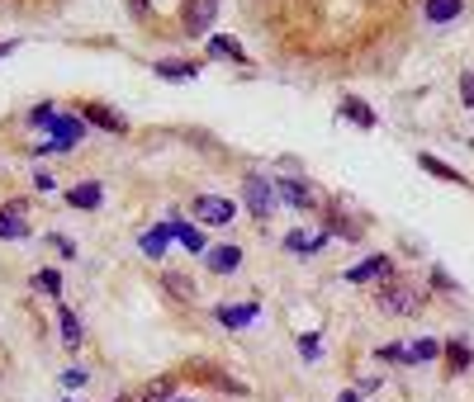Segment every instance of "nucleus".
Segmentation results:
<instances>
[{
	"mask_svg": "<svg viewBox=\"0 0 474 402\" xmlns=\"http://www.w3.org/2000/svg\"><path fill=\"white\" fill-rule=\"evenodd\" d=\"M384 280H394V256H384V251H375V256H365L346 270V284H384Z\"/></svg>",
	"mask_w": 474,
	"mask_h": 402,
	"instance_id": "nucleus-7",
	"label": "nucleus"
},
{
	"mask_svg": "<svg viewBox=\"0 0 474 402\" xmlns=\"http://www.w3.org/2000/svg\"><path fill=\"white\" fill-rule=\"evenodd\" d=\"M209 57H223V62H247V48L237 43V38H228V34H209Z\"/></svg>",
	"mask_w": 474,
	"mask_h": 402,
	"instance_id": "nucleus-21",
	"label": "nucleus"
},
{
	"mask_svg": "<svg viewBox=\"0 0 474 402\" xmlns=\"http://www.w3.org/2000/svg\"><path fill=\"white\" fill-rule=\"evenodd\" d=\"M323 227L333 232V237H346V242H361V232H365V223H352L346 214H323Z\"/></svg>",
	"mask_w": 474,
	"mask_h": 402,
	"instance_id": "nucleus-22",
	"label": "nucleus"
},
{
	"mask_svg": "<svg viewBox=\"0 0 474 402\" xmlns=\"http://www.w3.org/2000/svg\"><path fill=\"white\" fill-rule=\"evenodd\" d=\"M81 119H86V123H95V129H105L110 138H123V133H129V119H123L119 110H110V104H100V100L81 104Z\"/></svg>",
	"mask_w": 474,
	"mask_h": 402,
	"instance_id": "nucleus-12",
	"label": "nucleus"
},
{
	"mask_svg": "<svg viewBox=\"0 0 474 402\" xmlns=\"http://www.w3.org/2000/svg\"><path fill=\"white\" fill-rule=\"evenodd\" d=\"M15 48H19V43H15V38H5V43H0V57H10Z\"/></svg>",
	"mask_w": 474,
	"mask_h": 402,
	"instance_id": "nucleus-38",
	"label": "nucleus"
},
{
	"mask_svg": "<svg viewBox=\"0 0 474 402\" xmlns=\"http://www.w3.org/2000/svg\"><path fill=\"white\" fill-rule=\"evenodd\" d=\"M34 185H38V189H57V176H48V171H34Z\"/></svg>",
	"mask_w": 474,
	"mask_h": 402,
	"instance_id": "nucleus-36",
	"label": "nucleus"
},
{
	"mask_svg": "<svg viewBox=\"0 0 474 402\" xmlns=\"http://www.w3.org/2000/svg\"><path fill=\"white\" fill-rule=\"evenodd\" d=\"M167 227H171V237L185 246V251H190V256H204V251H209V237H204V232L190 223V218H185L180 214V208H171V218H167Z\"/></svg>",
	"mask_w": 474,
	"mask_h": 402,
	"instance_id": "nucleus-11",
	"label": "nucleus"
},
{
	"mask_svg": "<svg viewBox=\"0 0 474 402\" xmlns=\"http://www.w3.org/2000/svg\"><path fill=\"white\" fill-rule=\"evenodd\" d=\"M171 402H204V397H171Z\"/></svg>",
	"mask_w": 474,
	"mask_h": 402,
	"instance_id": "nucleus-41",
	"label": "nucleus"
},
{
	"mask_svg": "<svg viewBox=\"0 0 474 402\" xmlns=\"http://www.w3.org/2000/svg\"><path fill=\"white\" fill-rule=\"evenodd\" d=\"M110 402H138V397H129V393H119V397H110Z\"/></svg>",
	"mask_w": 474,
	"mask_h": 402,
	"instance_id": "nucleus-40",
	"label": "nucleus"
},
{
	"mask_svg": "<svg viewBox=\"0 0 474 402\" xmlns=\"http://www.w3.org/2000/svg\"><path fill=\"white\" fill-rule=\"evenodd\" d=\"M57 327H62V346L76 350L81 341H86V331H81V317L67 308V303H57Z\"/></svg>",
	"mask_w": 474,
	"mask_h": 402,
	"instance_id": "nucleus-19",
	"label": "nucleus"
},
{
	"mask_svg": "<svg viewBox=\"0 0 474 402\" xmlns=\"http://www.w3.org/2000/svg\"><path fill=\"white\" fill-rule=\"evenodd\" d=\"M418 166H422V171H427V176H437V180H446V185H460V189H474V180H469V176H460V171H456V166H446V161H437V157H431V152H418Z\"/></svg>",
	"mask_w": 474,
	"mask_h": 402,
	"instance_id": "nucleus-18",
	"label": "nucleus"
},
{
	"mask_svg": "<svg viewBox=\"0 0 474 402\" xmlns=\"http://www.w3.org/2000/svg\"><path fill=\"white\" fill-rule=\"evenodd\" d=\"M242 204H247V214H252L256 223H271V214L280 208L276 180L266 176V171H247V176H242Z\"/></svg>",
	"mask_w": 474,
	"mask_h": 402,
	"instance_id": "nucleus-2",
	"label": "nucleus"
},
{
	"mask_svg": "<svg viewBox=\"0 0 474 402\" xmlns=\"http://www.w3.org/2000/svg\"><path fill=\"white\" fill-rule=\"evenodd\" d=\"M214 19H218V0H185L180 5V34L185 38H209Z\"/></svg>",
	"mask_w": 474,
	"mask_h": 402,
	"instance_id": "nucleus-4",
	"label": "nucleus"
},
{
	"mask_svg": "<svg viewBox=\"0 0 474 402\" xmlns=\"http://www.w3.org/2000/svg\"><path fill=\"white\" fill-rule=\"evenodd\" d=\"M460 104H465V110H474V72L460 76Z\"/></svg>",
	"mask_w": 474,
	"mask_h": 402,
	"instance_id": "nucleus-34",
	"label": "nucleus"
},
{
	"mask_svg": "<svg viewBox=\"0 0 474 402\" xmlns=\"http://www.w3.org/2000/svg\"><path fill=\"white\" fill-rule=\"evenodd\" d=\"M337 402H361V393H356V388H346V393H342Z\"/></svg>",
	"mask_w": 474,
	"mask_h": 402,
	"instance_id": "nucleus-39",
	"label": "nucleus"
},
{
	"mask_svg": "<svg viewBox=\"0 0 474 402\" xmlns=\"http://www.w3.org/2000/svg\"><path fill=\"white\" fill-rule=\"evenodd\" d=\"M190 218L204 223V227H228L237 218V208H233V199H223V195H199L190 204Z\"/></svg>",
	"mask_w": 474,
	"mask_h": 402,
	"instance_id": "nucleus-5",
	"label": "nucleus"
},
{
	"mask_svg": "<svg viewBox=\"0 0 474 402\" xmlns=\"http://www.w3.org/2000/svg\"><path fill=\"white\" fill-rule=\"evenodd\" d=\"M408 355H413V365H431V359H441V341H431V336H418V341L408 346Z\"/></svg>",
	"mask_w": 474,
	"mask_h": 402,
	"instance_id": "nucleus-25",
	"label": "nucleus"
},
{
	"mask_svg": "<svg viewBox=\"0 0 474 402\" xmlns=\"http://www.w3.org/2000/svg\"><path fill=\"white\" fill-rule=\"evenodd\" d=\"M375 359H399V365H408V369H413V355H408V346H403V341H389V346H380V350H375Z\"/></svg>",
	"mask_w": 474,
	"mask_h": 402,
	"instance_id": "nucleus-30",
	"label": "nucleus"
},
{
	"mask_svg": "<svg viewBox=\"0 0 474 402\" xmlns=\"http://www.w3.org/2000/svg\"><path fill=\"white\" fill-rule=\"evenodd\" d=\"M171 246H176V237H171V227H167V223L148 227V232H142V242H138V251H142L148 261H167V251H171Z\"/></svg>",
	"mask_w": 474,
	"mask_h": 402,
	"instance_id": "nucleus-16",
	"label": "nucleus"
},
{
	"mask_svg": "<svg viewBox=\"0 0 474 402\" xmlns=\"http://www.w3.org/2000/svg\"><path fill=\"white\" fill-rule=\"evenodd\" d=\"M152 72H157L161 81H195V76H199L195 62H152Z\"/></svg>",
	"mask_w": 474,
	"mask_h": 402,
	"instance_id": "nucleus-24",
	"label": "nucleus"
},
{
	"mask_svg": "<svg viewBox=\"0 0 474 402\" xmlns=\"http://www.w3.org/2000/svg\"><path fill=\"white\" fill-rule=\"evenodd\" d=\"M48 246L57 251V256H62V261H72V256H76V242L67 237V232H48Z\"/></svg>",
	"mask_w": 474,
	"mask_h": 402,
	"instance_id": "nucleus-31",
	"label": "nucleus"
},
{
	"mask_svg": "<svg viewBox=\"0 0 474 402\" xmlns=\"http://www.w3.org/2000/svg\"><path fill=\"white\" fill-rule=\"evenodd\" d=\"M441 359H446V374L460 378V374H469V365H474V350H469V341L450 336V341H441Z\"/></svg>",
	"mask_w": 474,
	"mask_h": 402,
	"instance_id": "nucleus-15",
	"label": "nucleus"
},
{
	"mask_svg": "<svg viewBox=\"0 0 474 402\" xmlns=\"http://www.w3.org/2000/svg\"><path fill=\"white\" fill-rule=\"evenodd\" d=\"M129 10L133 14H148V0H129Z\"/></svg>",
	"mask_w": 474,
	"mask_h": 402,
	"instance_id": "nucleus-37",
	"label": "nucleus"
},
{
	"mask_svg": "<svg viewBox=\"0 0 474 402\" xmlns=\"http://www.w3.org/2000/svg\"><path fill=\"white\" fill-rule=\"evenodd\" d=\"M375 299H380V308H384L389 317H413V312L422 308V293L408 284V280H384Z\"/></svg>",
	"mask_w": 474,
	"mask_h": 402,
	"instance_id": "nucleus-3",
	"label": "nucleus"
},
{
	"mask_svg": "<svg viewBox=\"0 0 474 402\" xmlns=\"http://www.w3.org/2000/svg\"><path fill=\"white\" fill-rule=\"evenodd\" d=\"M34 289L48 293V299H62V289H67V284H62L57 270H34Z\"/></svg>",
	"mask_w": 474,
	"mask_h": 402,
	"instance_id": "nucleus-27",
	"label": "nucleus"
},
{
	"mask_svg": "<svg viewBox=\"0 0 474 402\" xmlns=\"http://www.w3.org/2000/svg\"><path fill=\"white\" fill-rule=\"evenodd\" d=\"M171 397H176V378H152L138 402H171Z\"/></svg>",
	"mask_w": 474,
	"mask_h": 402,
	"instance_id": "nucleus-28",
	"label": "nucleus"
},
{
	"mask_svg": "<svg viewBox=\"0 0 474 402\" xmlns=\"http://www.w3.org/2000/svg\"><path fill=\"white\" fill-rule=\"evenodd\" d=\"M62 199H67L72 208H81V214H95V208L105 204V185H100V180H81V185L62 189Z\"/></svg>",
	"mask_w": 474,
	"mask_h": 402,
	"instance_id": "nucleus-13",
	"label": "nucleus"
},
{
	"mask_svg": "<svg viewBox=\"0 0 474 402\" xmlns=\"http://www.w3.org/2000/svg\"><path fill=\"white\" fill-rule=\"evenodd\" d=\"M285 251H290V256H299V261H308V256H318V251H327L333 246V232L327 227H318V232H285V242H280Z\"/></svg>",
	"mask_w": 474,
	"mask_h": 402,
	"instance_id": "nucleus-8",
	"label": "nucleus"
},
{
	"mask_svg": "<svg viewBox=\"0 0 474 402\" xmlns=\"http://www.w3.org/2000/svg\"><path fill=\"white\" fill-rule=\"evenodd\" d=\"M86 138H91V123L81 119V114H57V123L48 129V142H38L34 157H67V152H76Z\"/></svg>",
	"mask_w": 474,
	"mask_h": 402,
	"instance_id": "nucleus-1",
	"label": "nucleus"
},
{
	"mask_svg": "<svg viewBox=\"0 0 474 402\" xmlns=\"http://www.w3.org/2000/svg\"><path fill=\"white\" fill-rule=\"evenodd\" d=\"M295 346H299V359H304V365H318V359H323V336H318V331H304Z\"/></svg>",
	"mask_w": 474,
	"mask_h": 402,
	"instance_id": "nucleus-26",
	"label": "nucleus"
},
{
	"mask_svg": "<svg viewBox=\"0 0 474 402\" xmlns=\"http://www.w3.org/2000/svg\"><path fill=\"white\" fill-rule=\"evenodd\" d=\"M57 402H76V397H57Z\"/></svg>",
	"mask_w": 474,
	"mask_h": 402,
	"instance_id": "nucleus-42",
	"label": "nucleus"
},
{
	"mask_svg": "<svg viewBox=\"0 0 474 402\" xmlns=\"http://www.w3.org/2000/svg\"><path fill=\"white\" fill-rule=\"evenodd\" d=\"M460 14H465V0H422L427 24H456Z\"/></svg>",
	"mask_w": 474,
	"mask_h": 402,
	"instance_id": "nucleus-17",
	"label": "nucleus"
},
{
	"mask_svg": "<svg viewBox=\"0 0 474 402\" xmlns=\"http://www.w3.org/2000/svg\"><path fill=\"white\" fill-rule=\"evenodd\" d=\"M276 195L285 208H299V214H308V208H318V189L308 185L304 176H280L276 180Z\"/></svg>",
	"mask_w": 474,
	"mask_h": 402,
	"instance_id": "nucleus-6",
	"label": "nucleus"
},
{
	"mask_svg": "<svg viewBox=\"0 0 474 402\" xmlns=\"http://www.w3.org/2000/svg\"><path fill=\"white\" fill-rule=\"evenodd\" d=\"M204 270H209V274H233L237 265H242V246H233V242H223V246H209V251H204Z\"/></svg>",
	"mask_w": 474,
	"mask_h": 402,
	"instance_id": "nucleus-14",
	"label": "nucleus"
},
{
	"mask_svg": "<svg viewBox=\"0 0 474 402\" xmlns=\"http://www.w3.org/2000/svg\"><path fill=\"white\" fill-rule=\"evenodd\" d=\"M29 129H53V123H57V104L53 100H44V104H34V110H29Z\"/></svg>",
	"mask_w": 474,
	"mask_h": 402,
	"instance_id": "nucleus-29",
	"label": "nucleus"
},
{
	"mask_svg": "<svg viewBox=\"0 0 474 402\" xmlns=\"http://www.w3.org/2000/svg\"><path fill=\"white\" fill-rule=\"evenodd\" d=\"M29 237V204L10 199L0 204V242H24Z\"/></svg>",
	"mask_w": 474,
	"mask_h": 402,
	"instance_id": "nucleus-9",
	"label": "nucleus"
},
{
	"mask_svg": "<svg viewBox=\"0 0 474 402\" xmlns=\"http://www.w3.org/2000/svg\"><path fill=\"white\" fill-rule=\"evenodd\" d=\"M342 119H352V123H361V129H375V110H370V104L365 100H356V95H346L342 100Z\"/></svg>",
	"mask_w": 474,
	"mask_h": 402,
	"instance_id": "nucleus-23",
	"label": "nucleus"
},
{
	"mask_svg": "<svg viewBox=\"0 0 474 402\" xmlns=\"http://www.w3.org/2000/svg\"><path fill=\"white\" fill-rule=\"evenodd\" d=\"M204 378H209V384H218L223 393H247V388L237 384V378H228V374H218V369H209V374H204Z\"/></svg>",
	"mask_w": 474,
	"mask_h": 402,
	"instance_id": "nucleus-33",
	"label": "nucleus"
},
{
	"mask_svg": "<svg viewBox=\"0 0 474 402\" xmlns=\"http://www.w3.org/2000/svg\"><path fill=\"white\" fill-rule=\"evenodd\" d=\"M161 289H167L176 303H195V284H190V274H185V270H167V274H161Z\"/></svg>",
	"mask_w": 474,
	"mask_h": 402,
	"instance_id": "nucleus-20",
	"label": "nucleus"
},
{
	"mask_svg": "<svg viewBox=\"0 0 474 402\" xmlns=\"http://www.w3.org/2000/svg\"><path fill=\"white\" fill-rule=\"evenodd\" d=\"M431 289H437V293H460V284L450 280V274H446L441 265H431Z\"/></svg>",
	"mask_w": 474,
	"mask_h": 402,
	"instance_id": "nucleus-32",
	"label": "nucleus"
},
{
	"mask_svg": "<svg viewBox=\"0 0 474 402\" xmlns=\"http://www.w3.org/2000/svg\"><path fill=\"white\" fill-rule=\"evenodd\" d=\"M86 378H91V369H62V384H67V388H81Z\"/></svg>",
	"mask_w": 474,
	"mask_h": 402,
	"instance_id": "nucleus-35",
	"label": "nucleus"
},
{
	"mask_svg": "<svg viewBox=\"0 0 474 402\" xmlns=\"http://www.w3.org/2000/svg\"><path fill=\"white\" fill-rule=\"evenodd\" d=\"M256 317H261V303H256V299H247V303H218V308H214V322L228 327V331H247Z\"/></svg>",
	"mask_w": 474,
	"mask_h": 402,
	"instance_id": "nucleus-10",
	"label": "nucleus"
}]
</instances>
